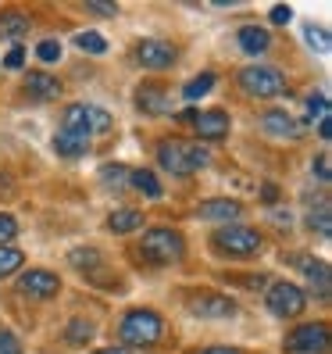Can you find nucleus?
<instances>
[{
  "instance_id": "1",
  "label": "nucleus",
  "mask_w": 332,
  "mask_h": 354,
  "mask_svg": "<svg viewBox=\"0 0 332 354\" xmlns=\"http://www.w3.org/2000/svg\"><path fill=\"white\" fill-rule=\"evenodd\" d=\"M118 337H121V344H126V347H154L164 337V322H161L157 311L136 308V311H129V315L121 319Z\"/></svg>"
},
{
  "instance_id": "2",
  "label": "nucleus",
  "mask_w": 332,
  "mask_h": 354,
  "mask_svg": "<svg viewBox=\"0 0 332 354\" xmlns=\"http://www.w3.org/2000/svg\"><path fill=\"white\" fill-rule=\"evenodd\" d=\"M157 165L168 169L175 176H190V172H200L207 165V151L200 143H179V140H164L157 147Z\"/></svg>"
},
{
  "instance_id": "3",
  "label": "nucleus",
  "mask_w": 332,
  "mask_h": 354,
  "mask_svg": "<svg viewBox=\"0 0 332 354\" xmlns=\"http://www.w3.org/2000/svg\"><path fill=\"white\" fill-rule=\"evenodd\" d=\"M215 247L225 254H233V258H254L261 251V233L251 225H218Z\"/></svg>"
},
{
  "instance_id": "4",
  "label": "nucleus",
  "mask_w": 332,
  "mask_h": 354,
  "mask_svg": "<svg viewBox=\"0 0 332 354\" xmlns=\"http://www.w3.org/2000/svg\"><path fill=\"white\" fill-rule=\"evenodd\" d=\"M143 254H147L150 261L157 265H168V261H179L186 254V240L179 229H147V236H143Z\"/></svg>"
},
{
  "instance_id": "5",
  "label": "nucleus",
  "mask_w": 332,
  "mask_h": 354,
  "mask_svg": "<svg viewBox=\"0 0 332 354\" xmlns=\"http://www.w3.org/2000/svg\"><path fill=\"white\" fill-rule=\"evenodd\" d=\"M240 86L251 93V97H279V93H286V79L275 68L251 65V68L240 72Z\"/></svg>"
},
{
  "instance_id": "6",
  "label": "nucleus",
  "mask_w": 332,
  "mask_h": 354,
  "mask_svg": "<svg viewBox=\"0 0 332 354\" xmlns=\"http://www.w3.org/2000/svg\"><path fill=\"white\" fill-rule=\"evenodd\" d=\"M304 304H307V297H304V290L297 283H272V290H268V311L279 315V319L300 315Z\"/></svg>"
},
{
  "instance_id": "7",
  "label": "nucleus",
  "mask_w": 332,
  "mask_h": 354,
  "mask_svg": "<svg viewBox=\"0 0 332 354\" xmlns=\"http://www.w3.org/2000/svg\"><path fill=\"white\" fill-rule=\"evenodd\" d=\"M325 347H329V326L325 322H307L286 337L289 354H322Z\"/></svg>"
},
{
  "instance_id": "8",
  "label": "nucleus",
  "mask_w": 332,
  "mask_h": 354,
  "mask_svg": "<svg viewBox=\"0 0 332 354\" xmlns=\"http://www.w3.org/2000/svg\"><path fill=\"white\" fill-rule=\"evenodd\" d=\"M175 47L172 44H164V39H143V44L136 47V61L143 68H150V72H164V68H172L175 65Z\"/></svg>"
},
{
  "instance_id": "9",
  "label": "nucleus",
  "mask_w": 332,
  "mask_h": 354,
  "mask_svg": "<svg viewBox=\"0 0 332 354\" xmlns=\"http://www.w3.org/2000/svg\"><path fill=\"white\" fill-rule=\"evenodd\" d=\"M190 311L197 319H229L236 315V301L225 294H197L190 297Z\"/></svg>"
},
{
  "instance_id": "10",
  "label": "nucleus",
  "mask_w": 332,
  "mask_h": 354,
  "mask_svg": "<svg viewBox=\"0 0 332 354\" xmlns=\"http://www.w3.org/2000/svg\"><path fill=\"white\" fill-rule=\"evenodd\" d=\"M22 294L29 297H54L61 290V279L54 272H47V268H29V272H22Z\"/></svg>"
},
{
  "instance_id": "11",
  "label": "nucleus",
  "mask_w": 332,
  "mask_h": 354,
  "mask_svg": "<svg viewBox=\"0 0 332 354\" xmlns=\"http://www.w3.org/2000/svg\"><path fill=\"white\" fill-rule=\"evenodd\" d=\"M193 126H197V136L200 140L218 143V140L229 136V115H225V111H197L193 115Z\"/></svg>"
},
{
  "instance_id": "12",
  "label": "nucleus",
  "mask_w": 332,
  "mask_h": 354,
  "mask_svg": "<svg viewBox=\"0 0 332 354\" xmlns=\"http://www.w3.org/2000/svg\"><path fill=\"white\" fill-rule=\"evenodd\" d=\"M243 215V204L240 201H229V197H215V201H204L200 204V218L207 222H222V225H229L233 218Z\"/></svg>"
},
{
  "instance_id": "13",
  "label": "nucleus",
  "mask_w": 332,
  "mask_h": 354,
  "mask_svg": "<svg viewBox=\"0 0 332 354\" xmlns=\"http://www.w3.org/2000/svg\"><path fill=\"white\" fill-rule=\"evenodd\" d=\"M261 129L272 136V140H297V133H300V126H297V122L289 118L286 111H264Z\"/></svg>"
},
{
  "instance_id": "14",
  "label": "nucleus",
  "mask_w": 332,
  "mask_h": 354,
  "mask_svg": "<svg viewBox=\"0 0 332 354\" xmlns=\"http://www.w3.org/2000/svg\"><path fill=\"white\" fill-rule=\"evenodd\" d=\"M54 151H57L61 158L75 161V158H82V154L90 151V136H79V133H65V129H61V133L54 136Z\"/></svg>"
},
{
  "instance_id": "15",
  "label": "nucleus",
  "mask_w": 332,
  "mask_h": 354,
  "mask_svg": "<svg viewBox=\"0 0 332 354\" xmlns=\"http://www.w3.org/2000/svg\"><path fill=\"white\" fill-rule=\"evenodd\" d=\"M26 93L36 97V100H54V97L61 93V82H57L54 75H47V72H29V79H26Z\"/></svg>"
},
{
  "instance_id": "16",
  "label": "nucleus",
  "mask_w": 332,
  "mask_h": 354,
  "mask_svg": "<svg viewBox=\"0 0 332 354\" xmlns=\"http://www.w3.org/2000/svg\"><path fill=\"white\" fill-rule=\"evenodd\" d=\"M136 108L143 111V115H164L168 111V97H164V90H157V86H139L136 90Z\"/></svg>"
},
{
  "instance_id": "17",
  "label": "nucleus",
  "mask_w": 332,
  "mask_h": 354,
  "mask_svg": "<svg viewBox=\"0 0 332 354\" xmlns=\"http://www.w3.org/2000/svg\"><path fill=\"white\" fill-rule=\"evenodd\" d=\"M236 39H240L243 54H264L268 47H272V36H268V29H261V26H243Z\"/></svg>"
},
{
  "instance_id": "18",
  "label": "nucleus",
  "mask_w": 332,
  "mask_h": 354,
  "mask_svg": "<svg viewBox=\"0 0 332 354\" xmlns=\"http://www.w3.org/2000/svg\"><path fill=\"white\" fill-rule=\"evenodd\" d=\"M61 129H65V133H79V136H90V111H86V104H68L65 115H61Z\"/></svg>"
},
{
  "instance_id": "19",
  "label": "nucleus",
  "mask_w": 332,
  "mask_h": 354,
  "mask_svg": "<svg viewBox=\"0 0 332 354\" xmlns=\"http://www.w3.org/2000/svg\"><path fill=\"white\" fill-rule=\"evenodd\" d=\"M136 225H143V215L136 212V207H118V212L108 215V229H111V233H133Z\"/></svg>"
},
{
  "instance_id": "20",
  "label": "nucleus",
  "mask_w": 332,
  "mask_h": 354,
  "mask_svg": "<svg viewBox=\"0 0 332 354\" xmlns=\"http://www.w3.org/2000/svg\"><path fill=\"white\" fill-rule=\"evenodd\" d=\"M26 32H29V18L26 15H18V11H4V15H0V36H4V39H18Z\"/></svg>"
},
{
  "instance_id": "21",
  "label": "nucleus",
  "mask_w": 332,
  "mask_h": 354,
  "mask_svg": "<svg viewBox=\"0 0 332 354\" xmlns=\"http://www.w3.org/2000/svg\"><path fill=\"white\" fill-rule=\"evenodd\" d=\"M129 183L136 186L143 197H150V201L161 197V183H157V176H154L150 169H136V172H129Z\"/></svg>"
},
{
  "instance_id": "22",
  "label": "nucleus",
  "mask_w": 332,
  "mask_h": 354,
  "mask_svg": "<svg viewBox=\"0 0 332 354\" xmlns=\"http://www.w3.org/2000/svg\"><path fill=\"white\" fill-rule=\"evenodd\" d=\"M215 82H218L215 72H204V75H197V79L186 82V86H182V97H186V100H197V97H204V93H211Z\"/></svg>"
},
{
  "instance_id": "23",
  "label": "nucleus",
  "mask_w": 332,
  "mask_h": 354,
  "mask_svg": "<svg viewBox=\"0 0 332 354\" xmlns=\"http://www.w3.org/2000/svg\"><path fill=\"white\" fill-rule=\"evenodd\" d=\"M72 268H79V272H97L100 268V254L93 251V247H75V251L68 254Z\"/></svg>"
},
{
  "instance_id": "24",
  "label": "nucleus",
  "mask_w": 332,
  "mask_h": 354,
  "mask_svg": "<svg viewBox=\"0 0 332 354\" xmlns=\"http://www.w3.org/2000/svg\"><path fill=\"white\" fill-rule=\"evenodd\" d=\"M22 251L18 247H0V279H8V276H14L18 268H22Z\"/></svg>"
},
{
  "instance_id": "25",
  "label": "nucleus",
  "mask_w": 332,
  "mask_h": 354,
  "mask_svg": "<svg viewBox=\"0 0 332 354\" xmlns=\"http://www.w3.org/2000/svg\"><path fill=\"white\" fill-rule=\"evenodd\" d=\"M100 179H104V186H115V190H121V186L129 183V169H126V165H104Z\"/></svg>"
},
{
  "instance_id": "26",
  "label": "nucleus",
  "mask_w": 332,
  "mask_h": 354,
  "mask_svg": "<svg viewBox=\"0 0 332 354\" xmlns=\"http://www.w3.org/2000/svg\"><path fill=\"white\" fill-rule=\"evenodd\" d=\"M75 47L86 50V54H104V50H108V39H104L100 32H79L75 36Z\"/></svg>"
},
{
  "instance_id": "27",
  "label": "nucleus",
  "mask_w": 332,
  "mask_h": 354,
  "mask_svg": "<svg viewBox=\"0 0 332 354\" xmlns=\"http://www.w3.org/2000/svg\"><path fill=\"white\" fill-rule=\"evenodd\" d=\"M90 337H93V326H90V322H82V319H75V322L65 329V340H68L72 347H82Z\"/></svg>"
},
{
  "instance_id": "28",
  "label": "nucleus",
  "mask_w": 332,
  "mask_h": 354,
  "mask_svg": "<svg viewBox=\"0 0 332 354\" xmlns=\"http://www.w3.org/2000/svg\"><path fill=\"white\" fill-rule=\"evenodd\" d=\"M304 39H307V47H315L318 54H329V32L322 29V26H304Z\"/></svg>"
},
{
  "instance_id": "29",
  "label": "nucleus",
  "mask_w": 332,
  "mask_h": 354,
  "mask_svg": "<svg viewBox=\"0 0 332 354\" xmlns=\"http://www.w3.org/2000/svg\"><path fill=\"white\" fill-rule=\"evenodd\" d=\"M86 111H90V136L111 129V115L104 111V108H97V104H86Z\"/></svg>"
},
{
  "instance_id": "30",
  "label": "nucleus",
  "mask_w": 332,
  "mask_h": 354,
  "mask_svg": "<svg viewBox=\"0 0 332 354\" xmlns=\"http://www.w3.org/2000/svg\"><path fill=\"white\" fill-rule=\"evenodd\" d=\"M304 276L311 283H318L322 290H329V265L325 261H304Z\"/></svg>"
},
{
  "instance_id": "31",
  "label": "nucleus",
  "mask_w": 332,
  "mask_h": 354,
  "mask_svg": "<svg viewBox=\"0 0 332 354\" xmlns=\"http://www.w3.org/2000/svg\"><path fill=\"white\" fill-rule=\"evenodd\" d=\"M329 115V97L325 93H311L307 97V118L315 122V118H325Z\"/></svg>"
},
{
  "instance_id": "32",
  "label": "nucleus",
  "mask_w": 332,
  "mask_h": 354,
  "mask_svg": "<svg viewBox=\"0 0 332 354\" xmlns=\"http://www.w3.org/2000/svg\"><path fill=\"white\" fill-rule=\"evenodd\" d=\"M307 222H311V229H318V233L329 236V201H322V207H318V212H311Z\"/></svg>"
},
{
  "instance_id": "33",
  "label": "nucleus",
  "mask_w": 332,
  "mask_h": 354,
  "mask_svg": "<svg viewBox=\"0 0 332 354\" xmlns=\"http://www.w3.org/2000/svg\"><path fill=\"white\" fill-rule=\"evenodd\" d=\"M36 57L47 61V65H50V61H61V44H57V39H43V44L36 47Z\"/></svg>"
},
{
  "instance_id": "34",
  "label": "nucleus",
  "mask_w": 332,
  "mask_h": 354,
  "mask_svg": "<svg viewBox=\"0 0 332 354\" xmlns=\"http://www.w3.org/2000/svg\"><path fill=\"white\" fill-rule=\"evenodd\" d=\"M14 236H18V222L11 215H0V247H11Z\"/></svg>"
},
{
  "instance_id": "35",
  "label": "nucleus",
  "mask_w": 332,
  "mask_h": 354,
  "mask_svg": "<svg viewBox=\"0 0 332 354\" xmlns=\"http://www.w3.org/2000/svg\"><path fill=\"white\" fill-rule=\"evenodd\" d=\"M0 354H22V344L11 329H0Z\"/></svg>"
},
{
  "instance_id": "36",
  "label": "nucleus",
  "mask_w": 332,
  "mask_h": 354,
  "mask_svg": "<svg viewBox=\"0 0 332 354\" xmlns=\"http://www.w3.org/2000/svg\"><path fill=\"white\" fill-rule=\"evenodd\" d=\"M4 65H8V68H22V65H26V50H22V47H11L8 57H4Z\"/></svg>"
},
{
  "instance_id": "37",
  "label": "nucleus",
  "mask_w": 332,
  "mask_h": 354,
  "mask_svg": "<svg viewBox=\"0 0 332 354\" xmlns=\"http://www.w3.org/2000/svg\"><path fill=\"white\" fill-rule=\"evenodd\" d=\"M289 18H293V8H286V4H275V8H272V22H275V26H286Z\"/></svg>"
},
{
  "instance_id": "38",
  "label": "nucleus",
  "mask_w": 332,
  "mask_h": 354,
  "mask_svg": "<svg viewBox=\"0 0 332 354\" xmlns=\"http://www.w3.org/2000/svg\"><path fill=\"white\" fill-rule=\"evenodd\" d=\"M315 172H318V179H325V183H329V154H322V158L315 161Z\"/></svg>"
},
{
  "instance_id": "39",
  "label": "nucleus",
  "mask_w": 332,
  "mask_h": 354,
  "mask_svg": "<svg viewBox=\"0 0 332 354\" xmlns=\"http://www.w3.org/2000/svg\"><path fill=\"white\" fill-rule=\"evenodd\" d=\"M86 11H93V15H118V8H108V4H86Z\"/></svg>"
},
{
  "instance_id": "40",
  "label": "nucleus",
  "mask_w": 332,
  "mask_h": 354,
  "mask_svg": "<svg viewBox=\"0 0 332 354\" xmlns=\"http://www.w3.org/2000/svg\"><path fill=\"white\" fill-rule=\"evenodd\" d=\"M261 194H264V197H261L264 204H275V201H279V190H275V186H272V183H268V186H264V190H261Z\"/></svg>"
},
{
  "instance_id": "41",
  "label": "nucleus",
  "mask_w": 332,
  "mask_h": 354,
  "mask_svg": "<svg viewBox=\"0 0 332 354\" xmlns=\"http://www.w3.org/2000/svg\"><path fill=\"white\" fill-rule=\"evenodd\" d=\"M200 354H240V351H233V347H207V351H200Z\"/></svg>"
},
{
  "instance_id": "42",
  "label": "nucleus",
  "mask_w": 332,
  "mask_h": 354,
  "mask_svg": "<svg viewBox=\"0 0 332 354\" xmlns=\"http://www.w3.org/2000/svg\"><path fill=\"white\" fill-rule=\"evenodd\" d=\"M97 354H129V347H104V351H97Z\"/></svg>"
},
{
  "instance_id": "43",
  "label": "nucleus",
  "mask_w": 332,
  "mask_h": 354,
  "mask_svg": "<svg viewBox=\"0 0 332 354\" xmlns=\"http://www.w3.org/2000/svg\"><path fill=\"white\" fill-rule=\"evenodd\" d=\"M318 136H322V140H329V118H322V126H318Z\"/></svg>"
}]
</instances>
